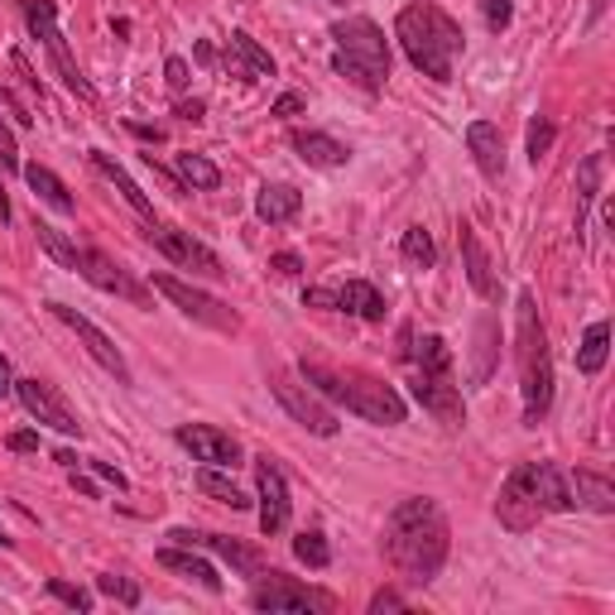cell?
Listing matches in <instances>:
<instances>
[{
	"instance_id": "ac0fdd59",
	"label": "cell",
	"mask_w": 615,
	"mask_h": 615,
	"mask_svg": "<svg viewBox=\"0 0 615 615\" xmlns=\"http://www.w3.org/2000/svg\"><path fill=\"white\" fill-rule=\"evenodd\" d=\"M173 544H183V548H208V553H216V558H226L236 573H245V577H260L265 573V558H260V548H245L241 538H226V534H198V530H173L169 534Z\"/></svg>"
},
{
	"instance_id": "d4e9b609",
	"label": "cell",
	"mask_w": 615,
	"mask_h": 615,
	"mask_svg": "<svg viewBox=\"0 0 615 615\" xmlns=\"http://www.w3.org/2000/svg\"><path fill=\"white\" fill-rule=\"evenodd\" d=\"M336 308H342V313H356L365 322H385V313H390L385 294H380L371 280H346L342 289H336Z\"/></svg>"
},
{
	"instance_id": "db71d44e",
	"label": "cell",
	"mask_w": 615,
	"mask_h": 615,
	"mask_svg": "<svg viewBox=\"0 0 615 615\" xmlns=\"http://www.w3.org/2000/svg\"><path fill=\"white\" fill-rule=\"evenodd\" d=\"M0 101H6V107L14 111V121H20V125H29V121H34V115H24V107H20V101H14V92H0Z\"/></svg>"
},
{
	"instance_id": "9a60e30c",
	"label": "cell",
	"mask_w": 615,
	"mask_h": 615,
	"mask_svg": "<svg viewBox=\"0 0 615 615\" xmlns=\"http://www.w3.org/2000/svg\"><path fill=\"white\" fill-rule=\"evenodd\" d=\"M49 313H53L58 322H68L72 332H78V342H82L87 351H92L97 365H107V371H111L115 380H121V385H130V365H125V356H121V346H115L92 317H82L78 308H68V303H49Z\"/></svg>"
},
{
	"instance_id": "b9f144b4",
	"label": "cell",
	"mask_w": 615,
	"mask_h": 615,
	"mask_svg": "<svg viewBox=\"0 0 615 615\" xmlns=\"http://www.w3.org/2000/svg\"><path fill=\"white\" fill-rule=\"evenodd\" d=\"M553 140H558L553 121H534V125H530V164H538V159L553 150Z\"/></svg>"
},
{
	"instance_id": "8d00e7d4",
	"label": "cell",
	"mask_w": 615,
	"mask_h": 615,
	"mask_svg": "<svg viewBox=\"0 0 615 615\" xmlns=\"http://www.w3.org/2000/svg\"><path fill=\"white\" fill-rule=\"evenodd\" d=\"M39 231V245H43V251H49L53 260H58V265H63V270H72V274H78V245H72V241H63V231H53V226H34Z\"/></svg>"
},
{
	"instance_id": "1f68e13d",
	"label": "cell",
	"mask_w": 615,
	"mask_h": 615,
	"mask_svg": "<svg viewBox=\"0 0 615 615\" xmlns=\"http://www.w3.org/2000/svg\"><path fill=\"white\" fill-rule=\"evenodd\" d=\"M602 173H606V159L602 154H587L582 159V169H577V241H582V222H587V208L596 198H602Z\"/></svg>"
},
{
	"instance_id": "f1b7e54d",
	"label": "cell",
	"mask_w": 615,
	"mask_h": 615,
	"mask_svg": "<svg viewBox=\"0 0 615 615\" xmlns=\"http://www.w3.org/2000/svg\"><path fill=\"white\" fill-rule=\"evenodd\" d=\"M24 179H29V188H34V198H39V202H49L53 212H63V216L78 212V202H72V193H68V183L58 179L53 169H43V164H24Z\"/></svg>"
},
{
	"instance_id": "3957f363",
	"label": "cell",
	"mask_w": 615,
	"mask_h": 615,
	"mask_svg": "<svg viewBox=\"0 0 615 615\" xmlns=\"http://www.w3.org/2000/svg\"><path fill=\"white\" fill-rule=\"evenodd\" d=\"M299 375L322 394V400L346 404L351 414H361L365 423H375V429H400L404 414H409L404 394L394 385H385V380L365 375V371H342V365H327L322 356H303Z\"/></svg>"
},
{
	"instance_id": "d6a6232c",
	"label": "cell",
	"mask_w": 615,
	"mask_h": 615,
	"mask_svg": "<svg viewBox=\"0 0 615 615\" xmlns=\"http://www.w3.org/2000/svg\"><path fill=\"white\" fill-rule=\"evenodd\" d=\"M198 491L212 495L216 505H231V510H251V495H245L236 481L222 476V466H208V472H198Z\"/></svg>"
},
{
	"instance_id": "2e32d148",
	"label": "cell",
	"mask_w": 615,
	"mask_h": 615,
	"mask_svg": "<svg viewBox=\"0 0 615 615\" xmlns=\"http://www.w3.org/2000/svg\"><path fill=\"white\" fill-rule=\"evenodd\" d=\"M173 443L193 452V462H208V466H222V472H231V466H241V443L222 429H212V423H183L179 433H173Z\"/></svg>"
},
{
	"instance_id": "816d5d0a",
	"label": "cell",
	"mask_w": 615,
	"mask_h": 615,
	"mask_svg": "<svg viewBox=\"0 0 615 615\" xmlns=\"http://www.w3.org/2000/svg\"><path fill=\"white\" fill-rule=\"evenodd\" d=\"M179 115H183V121H202V115H208V101H179Z\"/></svg>"
},
{
	"instance_id": "bcb514c9",
	"label": "cell",
	"mask_w": 615,
	"mask_h": 615,
	"mask_svg": "<svg viewBox=\"0 0 615 615\" xmlns=\"http://www.w3.org/2000/svg\"><path fill=\"white\" fill-rule=\"evenodd\" d=\"M164 82L173 87V92H183V87H188V63H183V58H169V63H164Z\"/></svg>"
},
{
	"instance_id": "484cf974",
	"label": "cell",
	"mask_w": 615,
	"mask_h": 615,
	"mask_svg": "<svg viewBox=\"0 0 615 615\" xmlns=\"http://www.w3.org/2000/svg\"><path fill=\"white\" fill-rule=\"evenodd\" d=\"M87 159H92V169L101 173V179H107L111 188H115V193H121L125 202H130V208H135L140 216H144V222H154V208H150V198H144L140 193V183L135 179H130V173L121 169V164H115V159L107 154V150H92V154H87Z\"/></svg>"
},
{
	"instance_id": "277c9868",
	"label": "cell",
	"mask_w": 615,
	"mask_h": 615,
	"mask_svg": "<svg viewBox=\"0 0 615 615\" xmlns=\"http://www.w3.org/2000/svg\"><path fill=\"white\" fill-rule=\"evenodd\" d=\"M515 361H520V390H524V423L538 429L553 404V351H548L544 322H538L534 294H520L515 303Z\"/></svg>"
},
{
	"instance_id": "f907efd6",
	"label": "cell",
	"mask_w": 615,
	"mask_h": 615,
	"mask_svg": "<svg viewBox=\"0 0 615 615\" xmlns=\"http://www.w3.org/2000/svg\"><path fill=\"white\" fill-rule=\"evenodd\" d=\"M92 472H97L101 481H111V486H115V491H125V476H121V472H115V466H111V462H92Z\"/></svg>"
},
{
	"instance_id": "7bdbcfd3",
	"label": "cell",
	"mask_w": 615,
	"mask_h": 615,
	"mask_svg": "<svg viewBox=\"0 0 615 615\" xmlns=\"http://www.w3.org/2000/svg\"><path fill=\"white\" fill-rule=\"evenodd\" d=\"M20 150H14V135H10V125L0 121V173H20Z\"/></svg>"
},
{
	"instance_id": "603a6c76",
	"label": "cell",
	"mask_w": 615,
	"mask_h": 615,
	"mask_svg": "<svg viewBox=\"0 0 615 615\" xmlns=\"http://www.w3.org/2000/svg\"><path fill=\"white\" fill-rule=\"evenodd\" d=\"M294 154L303 159V164H313V169H342L351 159L346 144L322 135V130H294Z\"/></svg>"
},
{
	"instance_id": "4dcf8cb0",
	"label": "cell",
	"mask_w": 615,
	"mask_h": 615,
	"mask_svg": "<svg viewBox=\"0 0 615 615\" xmlns=\"http://www.w3.org/2000/svg\"><path fill=\"white\" fill-rule=\"evenodd\" d=\"M404 356L419 361V375H452V351H447V342L437 332L419 336L414 346H404Z\"/></svg>"
},
{
	"instance_id": "c3c4849f",
	"label": "cell",
	"mask_w": 615,
	"mask_h": 615,
	"mask_svg": "<svg viewBox=\"0 0 615 615\" xmlns=\"http://www.w3.org/2000/svg\"><path fill=\"white\" fill-rule=\"evenodd\" d=\"M303 308H336V289H303Z\"/></svg>"
},
{
	"instance_id": "ab89813d",
	"label": "cell",
	"mask_w": 615,
	"mask_h": 615,
	"mask_svg": "<svg viewBox=\"0 0 615 615\" xmlns=\"http://www.w3.org/2000/svg\"><path fill=\"white\" fill-rule=\"evenodd\" d=\"M481 20H486L491 34H505L510 20H515V6L510 0H481Z\"/></svg>"
},
{
	"instance_id": "9f6ffc18",
	"label": "cell",
	"mask_w": 615,
	"mask_h": 615,
	"mask_svg": "<svg viewBox=\"0 0 615 615\" xmlns=\"http://www.w3.org/2000/svg\"><path fill=\"white\" fill-rule=\"evenodd\" d=\"M72 486H78V491L87 495V501H97V486H92V481H87V476H78V472H72Z\"/></svg>"
},
{
	"instance_id": "4fadbf2b",
	"label": "cell",
	"mask_w": 615,
	"mask_h": 615,
	"mask_svg": "<svg viewBox=\"0 0 615 615\" xmlns=\"http://www.w3.org/2000/svg\"><path fill=\"white\" fill-rule=\"evenodd\" d=\"M14 394H20V404H24L39 423H49L53 433H63V437H82V419L72 414L68 400L49 385V380H14Z\"/></svg>"
},
{
	"instance_id": "d590c367",
	"label": "cell",
	"mask_w": 615,
	"mask_h": 615,
	"mask_svg": "<svg viewBox=\"0 0 615 615\" xmlns=\"http://www.w3.org/2000/svg\"><path fill=\"white\" fill-rule=\"evenodd\" d=\"M491 365H495V322L481 317V322H476V365H472V385H486V380H491Z\"/></svg>"
},
{
	"instance_id": "52a82bcc",
	"label": "cell",
	"mask_w": 615,
	"mask_h": 615,
	"mask_svg": "<svg viewBox=\"0 0 615 615\" xmlns=\"http://www.w3.org/2000/svg\"><path fill=\"white\" fill-rule=\"evenodd\" d=\"M270 394L284 404V414L294 419V423H303L313 437H336V429H342L336 414L327 409V400H322V394L308 385L303 375L284 371V365H274V371H270Z\"/></svg>"
},
{
	"instance_id": "44dd1931",
	"label": "cell",
	"mask_w": 615,
	"mask_h": 615,
	"mask_svg": "<svg viewBox=\"0 0 615 615\" xmlns=\"http://www.w3.org/2000/svg\"><path fill=\"white\" fill-rule=\"evenodd\" d=\"M534 472V495L544 505V515H563V510H577L573 505V486H567V472L553 462H530Z\"/></svg>"
},
{
	"instance_id": "6da1fadb",
	"label": "cell",
	"mask_w": 615,
	"mask_h": 615,
	"mask_svg": "<svg viewBox=\"0 0 615 615\" xmlns=\"http://www.w3.org/2000/svg\"><path fill=\"white\" fill-rule=\"evenodd\" d=\"M447 548H452V530H447V515L437 510V501H429V495H409V501H400L390 510L385 553L409 582L429 587V582L443 573Z\"/></svg>"
},
{
	"instance_id": "f6af8a7d",
	"label": "cell",
	"mask_w": 615,
	"mask_h": 615,
	"mask_svg": "<svg viewBox=\"0 0 615 615\" xmlns=\"http://www.w3.org/2000/svg\"><path fill=\"white\" fill-rule=\"evenodd\" d=\"M303 107H308V97H299V92H284V97L270 107V115H280V121H289V115H299Z\"/></svg>"
},
{
	"instance_id": "5b68a950",
	"label": "cell",
	"mask_w": 615,
	"mask_h": 615,
	"mask_svg": "<svg viewBox=\"0 0 615 615\" xmlns=\"http://www.w3.org/2000/svg\"><path fill=\"white\" fill-rule=\"evenodd\" d=\"M332 39H336V53H332V68L336 78H346L351 87H361V92H380L390 78V39L385 29L375 20H365V14H351V20L332 24Z\"/></svg>"
},
{
	"instance_id": "74e56055",
	"label": "cell",
	"mask_w": 615,
	"mask_h": 615,
	"mask_svg": "<svg viewBox=\"0 0 615 615\" xmlns=\"http://www.w3.org/2000/svg\"><path fill=\"white\" fill-rule=\"evenodd\" d=\"M294 558L308 563V567H327L332 563V548H327V538H322L317 530H303L294 538Z\"/></svg>"
},
{
	"instance_id": "7402d4cb",
	"label": "cell",
	"mask_w": 615,
	"mask_h": 615,
	"mask_svg": "<svg viewBox=\"0 0 615 615\" xmlns=\"http://www.w3.org/2000/svg\"><path fill=\"white\" fill-rule=\"evenodd\" d=\"M457 241H462V260H466V280H472V289L486 303L501 299V284H495V274H491V255H486V245H481V236L472 226H462Z\"/></svg>"
},
{
	"instance_id": "11a10c76",
	"label": "cell",
	"mask_w": 615,
	"mask_h": 615,
	"mask_svg": "<svg viewBox=\"0 0 615 615\" xmlns=\"http://www.w3.org/2000/svg\"><path fill=\"white\" fill-rule=\"evenodd\" d=\"M14 390V375H10V361L0 356V394H10Z\"/></svg>"
},
{
	"instance_id": "5bb4252c",
	"label": "cell",
	"mask_w": 615,
	"mask_h": 615,
	"mask_svg": "<svg viewBox=\"0 0 615 615\" xmlns=\"http://www.w3.org/2000/svg\"><path fill=\"white\" fill-rule=\"evenodd\" d=\"M78 274L92 289H101V294H115V299H130L135 308L150 303V294H144V284H135L130 274L115 265V260L107 251H97V245H87V251H78Z\"/></svg>"
},
{
	"instance_id": "d6986e66",
	"label": "cell",
	"mask_w": 615,
	"mask_h": 615,
	"mask_svg": "<svg viewBox=\"0 0 615 615\" xmlns=\"http://www.w3.org/2000/svg\"><path fill=\"white\" fill-rule=\"evenodd\" d=\"M226 68H231V78H241V82L274 78L270 49H260V43L251 34H241V29H231V39H226Z\"/></svg>"
},
{
	"instance_id": "ffe728a7",
	"label": "cell",
	"mask_w": 615,
	"mask_h": 615,
	"mask_svg": "<svg viewBox=\"0 0 615 615\" xmlns=\"http://www.w3.org/2000/svg\"><path fill=\"white\" fill-rule=\"evenodd\" d=\"M466 150H472L476 159V169L486 173V179H505V135H501V125H491V121H472L466 125Z\"/></svg>"
},
{
	"instance_id": "4316f807",
	"label": "cell",
	"mask_w": 615,
	"mask_h": 615,
	"mask_svg": "<svg viewBox=\"0 0 615 615\" xmlns=\"http://www.w3.org/2000/svg\"><path fill=\"white\" fill-rule=\"evenodd\" d=\"M159 567H169V573H179L188 582H198V587H208V592H222V577H216V567L208 558H198L193 548H164L159 553Z\"/></svg>"
},
{
	"instance_id": "e0dca14e",
	"label": "cell",
	"mask_w": 615,
	"mask_h": 615,
	"mask_svg": "<svg viewBox=\"0 0 615 615\" xmlns=\"http://www.w3.org/2000/svg\"><path fill=\"white\" fill-rule=\"evenodd\" d=\"M414 400L443 429H462L466 423V400H462V385H452V375H414Z\"/></svg>"
},
{
	"instance_id": "8fae6325",
	"label": "cell",
	"mask_w": 615,
	"mask_h": 615,
	"mask_svg": "<svg viewBox=\"0 0 615 615\" xmlns=\"http://www.w3.org/2000/svg\"><path fill=\"white\" fill-rule=\"evenodd\" d=\"M251 606L255 611H270V615H303V611H332V596L327 592H308L299 587L294 577L284 573H260L255 592H251Z\"/></svg>"
},
{
	"instance_id": "7c38bea8",
	"label": "cell",
	"mask_w": 615,
	"mask_h": 615,
	"mask_svg": "<svg viewBox=\"0 0 615 615\" xmlns=\"http://www.w3.org/2000/svg\"><path fill=\"white\" fill-rule=\"evenodd\" d=\"M255 491H260V530L265 538L289 530V476L274 457H255Z\"/></svg>"
},
{
	"instance_id": "e575fe53",
	"label": "cell",
	"mask_w": 615,
	"mask_h": 615,
	"mask_svg": "<svg viewBox=\"0 0 615 615\" xmlns=\"http://www.w3.org/2000/svg\"><path fill=\"white\" fill-rule=\"evenodd\" d=\"M400 255H404V265H414V270H433L437 245H433V236L423 226H409L404 241H400Z\"/></svg>"
},
{
	"instance_id": "ba28073f",
	"label": "cell",
	"mask_w": 615,
	"mask_h": 615,
	"mask_svg": "<svg viewBox=\"0 0 615 615\" xmlns=\"http://www.w3.org/2000/svg\"><path fill=\"white\" fill-rule=\"evenodd\" d=\"M144 236H150L154 251H164L173 265L188 270V274H198V280H226V265H222V255L208 251L202 241H193L188 231L179 226H164V222H144Z\"/></svg>"
},
{
	"instance_id": "9c48e42d",
	"label": "cell",
	"mask_w": 615,
	"mask_h": 615,
	"mask_svg": "<svg viewBox=\"0 0 615 615\" xmlns=\"http://www.w3.org/2000/svg\"><path fill=\"white\" fill-rule=\"evenodd\" d=\"M154 289L164 294L179 313H188L193 322H202V327H212V332H241V317L231 313V308L222 299H212V294H202V289H193L188 280H179V274H154Z\"/></svg>"
},
{
	"instance_id": "f546056e",
	"label": "cell",
	"mask_w": 615,
	"mask_h": 615,
	"mask_svg": "<svg viewBox=\"0 0 615 615\" xmlns=\"http://www.w3.org/2000/svg\"><path fill=\"white\" fill-rule=\"evenodd\" d=\"M173 169H179V179H183V188H193V193H216L222 188V169L212 164L208 154H173Z\"/></svg>"
},
{
	"instance_id": "30bf717a",
	"label": "cell",
	"mask_w": 615,
	"mask_h": 615,
	"mask_svg": "<svg viewBox=\"0 0 615 615\" xmlns=\"http://www.w3.org/2000/svg\"><path fill=\"white\" fill-rule=\"evenodd\" d=\"M495 520H501L510 534H530L534 524L544 520V505H538V495H534V472H530V462H520L515 472L505 476L501 495H495Z\"/></svg>"
},
{
	"instance_id": "f5cc1de1",
	"label": "cell",
	"mask_w": 615,
	"mask_h": 615,
	"mask_svg": "<svg viewBox=\"0 0 615 615\" xmlns=\"http://www.w3.org/2000/svg\"><path fill=\"white\" fill-rule=\"evenodd\" d=\"M130 135H135V140H150V144H159V140H164V130H159V125H135V121H130Z\"/></svg>"
},
{
	"instance_id": "681fc988",
	"label": "cell",
	"mask_w": 615,
	"mask_h": 615,
	"mask_svg": "<svg viewBox=\"0 0 615 615\" xmlns=\"http://www.w3.org/2000/svg\"><path fill=\"white\" fill-rule=\"evenodd\" d=\"M6 447L10 452H39V433H10Z\"/></svg>"
},
{
	"instance_id": "836d02e7",
	"label": "cell",
	"mask_w": 615,
	"mask_h": 615,
	"mask_svg": "<svg viewBox=\"0 0 615 615\" xmlns=\"http://www.w3.org/2000/svg\"><path fill=\"white\" fill-rule=\"evenodd\" d=\"M606 351H611V322H592L587 336H582V346H577V371L582 375H602Z\"/></svg>"
},
{
	"instance_id": "f35d334b",
	"label": "cell",
	"mask_w": 615,
	"mask_h": 615,
	"mask_svg": "<svg viewBox=\"0 0 615 615\" xmlns=\"http://www.w3.org/2000/svg\"><path fill=\"white\" fill-rule=\"evenodd\" d=\"M97 592H101V596H111V602H121V606H140V587H135L130 577L107 573V577H97Z\"/></svg>"
},
{
	"instance_id": "83f0119b",
	"label": "cell",
	"mask_w": 615,
	"mask_h": 615,
	"mask_svg": "<svg viewBox=\"0 0 615 615\" xmlns=\"http://www.w3.org/2000/svg\"><path fill=\"white\" fill-rule=\"evenodd\" d=\"M567 486H573V505L592 510V515H615V486H611L606 476L573 472V476H567Z\"/></svg>"
},
{
	"instance_id": "ee69618b",
	"label": "cell",
	"mask_w": 615,
	"mask_h": 615,
	"mask_svg": "<svg viewBox=\"0 0 615 615\" xmlns=\"http://www.w3.org/2000/svg\"><path fill=\"white\" fill-rule=\"evenodd\" d=\"M270 270L280 274V280H299V274H303V255L299 251H280V255H270Z\"/></svg>"
},
{
	"instance_id": "6f0895ef",
	"label": "cell",
	"mask_w": 615,
	"mask_h": 615,
	"mask_svg": "<svg viewBox=\"0 0 615 615\" xmlns=\"http://www.w3.org/2000/svg\"><path fill=\"white\" fill-rule=\"evenodd\" d=\"M0 548H10V538H6V530H0Z\"/></svg>"
},
{
	"instance_id": "7a4b0ae2",
	"label": "cell",
	"mask_w": 615,
	"mask_h": 615,
	"mask_svg": "<svg viewBox=\"0 0 615 615\" xmlns=\"http://www.w3.org/2000/svg\"><path fill=\"white\" fill-rule=\"evenodd\" d=\"M394 39H400L409 63L433 82H452V68H457V58L466 49L462 24L443 6H433V0H409L394 14Z\"/></svg>"
},
{
	"instance_id": "cb8c5ba5",
	"label": "cell",
	"mask_w": 615,
	"mask_h": 615,
	"mask_svg": "<svg viewBox=\"0 0 615 615\" xmlns=\"http://www.w3.org/2000/svg\"><path fill=\"white\" fill-rule=\"evenodd\" d=\"M299 208H303V193L294 183H265V188H260V198H255V216H260V222H270V226L294 222Z\"/></svg>"
},
{
	"instance_id": "8992f818",
	"label": "cell",
	"mask_w": 615,
	"mask_h": 615,
	"mask_svg": "<svg viewBox=\"0 0 615 615\" xmlns=\"http://www.w3.org/2000/svg\"><path fill=\"white\" fill-rule=\"evenodd\" d=\"M24 20H29V34H34L43 49H49L53 58V72L63 78V87L72 97H82V101H97V87L82 78V68H78V58L68 53V39H63V29H58V10H53V0H24Z\"/></svg>"
},
{
	"instance_id": "7dc6e473",
	"label": "cell",
	"mask_w": 615,
	"mask_h": 615,
	"mask_svg": "<svg viewBox=\"0 0 615 615\" xmlns=\"http://www.w3.org/2000/svg\"><path fill=\"white\" fill-rule=\"evenodd\" d=\"M385 611H404V596L400 592H375L371 596V615H385Z\"/></svg>"
},
{
	"instance_id": "680465c9",
	"label": "cell",
	"mask_w": 615,
	"mask_h": 615,
	"mask_svg": "<svg viewBox=\"0 0 615 615\" xmlns=\"http://www.w3.org/2000/svg\"><path fill=\"white\" fill-rule=\"evenodd\" d=\"M332 6H346V0H332Z\"/></svg>"
},
{
	"instance_id": "60d3db41",
	"label": "cell",
	"mask_w": 615,
	"mask_h": 615,
	"mask_svg": "<svg viewBox=\"0 0 615 615\" xmlns=\"http://www.w3.org/2000/svg\"><path fill=\"white\" fill-rule=\"evenodd\" d=\"M49 596H58L63 606H72V611H92V592H82V587H72V582H63V577H53L49 582Z\"/></svg>"
}]
</instances>
